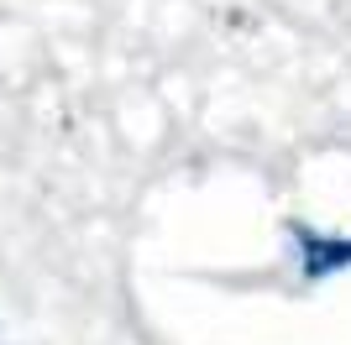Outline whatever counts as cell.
Listing matches in <instances>:
<instances>
[{"mask_svg": "<svg viewBox=\"0 0 351 345\" xmlns=\"http://www.w3.org/2000/svg\"><path fill=\"white\" fill-rule=\"evenodd\" d=\"M283 235H289V261H293V288L309 293V288H325L330 277L351 272V235L341 230H320L309 225V220L289 215L283 220Z\"/></svg>", "mask_w": 351, "mask_h": 345, "instance_id": "cell-1", "label": "cell"}]
</instances>
